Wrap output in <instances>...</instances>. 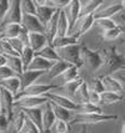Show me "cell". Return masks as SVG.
<instances>
[{"instance_id": "277c9868", "label": "cell", "mask_w": 125, "mask_h": 133, "mask_svg": "<svg viewBox=\"0 0 125 133\" xmlns=\"http://www.w3.org/2000/svg\"><path fill=\"white\" fill-rule=\"evenodd\" d=\"M55 50L59 56V60L65 61L72 66H76L78 69H80L83 66L81 58H80V42L76 45L60 47V49H55Z\"/></svg>"}, {"instance_id": "f907efd6", "label": "cell", "mask_w": 125, "mask_h": 133, "mask_svg": "<svg viewBox=\"0 0 125 133\" xmlns=\"http://www.w3.org/2000/svg\"><path fill=\"white\" fill-rule=\"evenodd\" d=\"M9 126H10V122L6 119V117L0 113V133H4L9 129Z\"/></svg>"}, {"instance_id": "cb8c5ba5", "label": "cell", "mask_w": 125, "mask_h": 133, "mask_svg": "<svg viewBox=\"0 0 125 133\" xmlns=\"http://www.w3.org/2000/svg\"><path fill=\"white\" fill-rule=\"evenodd\" d=\"M70 66H72V65H69L68 62H65V61H61V60L55 61V62L53 64V66L45 72V75L48 76V78H50V80L58 78V77H59L64 71H66Z\"/></svg>"}, {"instance_id": "3957f363", "label": "cell", "mask_w": 125, "mask_h": 133, "mask_svg": "<svg viewBox=\"0 0 125 133\" xmlns=\"http://www.w3.org/2000/svg\"><path fill=\"white\" fill-rule=\"evenodd\" d=\"M80 58H81L83 66H86L93 72L99 71L103 64L100 52L89 49L84 42H80Z\"/></svg>"}, {"instance_id": "ab89813d", "label": "cell", "mask_w": 125, "mask_h": 133, "mask_svg": "<svg viewBox=\"0 0 125 133\" xmlns=\"http://www.w3.org/2000/svg\"><path fill=\"white\" fill-rule=\"evenodd\" d=\"M94 24H96L100 28L101 31H106V30H110L115 26H118L113 19H96Z\"/></svg>"}, {"instance_id": "9f6ffc18", "label": "cell", "mask_w": 125, "mask_h": 133, "mask_svg": "<svg viewBox=\"0 0 125 133\" xmlns=\"http://www.w3.org/2000/svg\"><path fill=\"white\" fill-rule=\"evenodd\" d=\"M79 133H88V131H86V128H85V126H84L83 129H81V131H80Z\"/></svg>"}, {"instance_id": "7402d4cb", "label": "cell", "mask_w": 125, "mask_h": 133, "mask_svg": "<svg viewBox=\"0 0 125 133\" xmlns=\"http://www.w3.org/2000/svg\"><path fill=\"white\" fill-rule=\"evenodd\" d=\"M58 11L55 8H53L51 5H45V6H40V8H36V17L39 19V21L41 23V25L45 28V25L48 24V21L51 19L55 12Z\"/></svg>"}, {"instance_id": "816d5d0a", "label": "cell", "mask_w": 125, "mask_h": 133, "mask_svg": "<svg viewBox=\"0 0 125 133\" xmlns=\"http://www.w3.org/2000/svg\"><path fill=\"white\" fill-rule=\"evenodd\" d=\"M34 4H35L36 8H40V6H45V5H48L46 0H34Z\"/></svg>"}, {"instance_id": "ba28073f", "label": "cell", "mask_w": 125, "mask_h": 133, "mask_svg": "<svg viewBox=\"0 0 125 133\" xmlns=\"http://www.w3.org/2000/svg\"><path fill=\"white\" fill-rule=\"evenodd\" d=\"M49 102V98L44 96H31V97H21V98L15 99L14 107L18 108H38L43 107L44 104Z\"/></svg>"}, {"instance_id": "f546056e", "label": "cell", "mask_w": 125, "mask_h": 133, "mask_svg": "<svg viewBox=\"0 0 125 133\" xmlns=\"http://www.w3.org/2000/svg\"><path fill=\"white\" fill-rule=\"evenodd\" d=\"M69 35V21L64 10H59L58 15V31L56 36H66Z\"/></svg>"}, {"instance_id": "6f0895ef", "label": "cell", "mask_w": 125, "mask_h": 133, "mask_svg": "<svg viewBox=\"0 0 125 133\" xmlns=\"http://www.w3.org/2000/svg\"><path fill=\"white\" fill-rule=\"evenodd\" d=\"M121 133H125V122H124V124H123V127H121Z\"/></svg>"}, {"instance_id": "e7e4bbea", "label": "cell", "mask_w": 125, "mask_h": 133, "mask_svg": "<svg viewBox=\"0 0 125 133\" xmlns=\"http://www.w3.org/2000/svg\"><path fill=\"white\" fill-rule=\"evenodd\" d=\"M21 133H29V132H26V131H25V129H23V132Z\"/></svg>"}, {"instance_id": "ffe728a7", "label": "cell", "mask_w": 125, "mask_h": 133, "mask_svg": "<svg viewBox=\"0 0 125 133\" xmlns=\"http://www.w3.org/2000/svg\"><path fill=\"white\" fill-rule=\"evenodd\" d=\"M11 127L14 133H21L23 129L25 128V123H26V116L24 115V112L18 108V107H14V116L11 119Z\"/></svg>"}, {"instance_id": "8d00e7d4", "label": "cell", "mask_w": 125, "mask_h": 133, "mask_svg": "<svg viewBox=\"0 0 125 133\" xmlns=\"http://www.w3.org/2000/svg\"><path fill=\"white\" fill-rule=\"evenodd\" d=\"M0 54H3L5 56H19V54L10 45L9 40L3 36H0Z\"/></svg>"}, {"instance_id": "60d3db41", "label": "cell", "mask_w": 125, "mask_h": 133, "mask_svg": "<svg viewBox=\"0 0 125 133\" xmlns=\"http://www.w3.org/2000/svg\"><path fill=\"white\" fill-rule=\"evenodd\" d=\"M21 10H23V14L35 15L36 6L34 4V0H21Z\"/></svg>"}, {"instance_id": "bcb514c9", "label": "cell", "mask_w": 125, "mask_h": 133, "mask_svg": "<svg viewBox=\"0 0 125 133\" xmlns=\"http://www.w3.org/2000/svg\"><path fill=\"white\" fill-rule=\"evenodd\" d=\"M54 128H55L56 133H66L68 132V122L56 119L55 124H54Z\"/></svg>"}, {"instance_id": "d6a6232c", "label": "cell", "mask_w": 125, "mask_h": 133, "mask_svg": "<svg viewBox=\"0 0 125 133\" xmlns=\"http://www.w3.org/2000/svg\"><path fill=\"white\" fill-rule=\"evenodd\" d=\"M79 77H80V76H79V69H78L76 66H70V67L66 70V71H64L58 78L63 80L60 85H64V83H66V82L75 81V80H78Z\"/></svg>"}, {"instance_id": "f35d334b", "label": "cell", "mask_w": 125, "mask_h": 133, "mask_svg": "<svg viewBox=\"0 0 125 133\" xmlns=\"http://www.w3.org/2000/svg\"><path fill=\"white\" fill-rule=\"evenodd\" d=\"M76 113H101V108L96 104L86 102V103L79 104V110Z\"/></svg>"}, {"instance_id": "4316f807", "label": "cell", "mask_w": 125, "mask_h": 133, "mask_svg": "<svg viewBox=\"0 0 125 133\" xmlns=\"http://www.w3.org/2000/svg\"><path fill=\"white\" fill-rule=\"evenodd\" d=\"M80 41L78 37L72 36V35H66V36H56L53 40V42L50 44L54 49H60V47L70 46V45H76Z\"/></svg>"}, {"instance_id": "6da1fadb", "label": "cell", "mask_w": 125, "mask_h": 133, "mask_svg": "<svg viewBox=\"0 0 125 133\" xmlns=\"http://www.w3.org/2000/svg\"><path fill=\"white\" fill-rule=\"evenodd\" d=\"M100 52L103 64L99 71H103V76H113V74L125 70V57L118 52V49L115 46H110L103 49ZM100 76V77H103Z\"/></svg>"}, {"instance_id": "6125c7cd", "label": "cell", "mask_w": 125, "mask_h": 133, "mask_svg": "<svg viewBox=\"0 0 125 133\" xmlns=\"http://www.w3.org/2000/svg\"><path fill=\"white\" fill-rule=\"evenodd\" d=\"M79 1H80V4H84V3H85L86 0H79Z\"/></svg>"}, {"instance_id": "db71d44e", "label": "cell", "mask_w": 125, "mask_h": 133, "mask_svg": "<svg viewBox=\"0 0 125 133\" xmlns=\"http://www.w3.org/2000/svg\"><path fill=\"white\" fill-rule=\"evenodd\" d=\"M118 80L120 81V83H121V86H123V88H124V92H125V76L124 75H119L118 77H116Z\"/></svg>"}, {"instance_id": "91938a15", "label": "cell", "mask_w": 125, "mask_h": 133, "mask_svg": "<svg viewBox=\"0 0 125 133\" xmlns=\"http://www.w3.org/2000/svg\"><path fill=\"white\" fill-rule=\"evenodd\" d=\"M103 1H114V3L116 1V3H119V0H103Z\"/></svg>"}, {"instance_id": "c3c4849f", "label": "cell", "mask_w": 125, "mask_h": 133, "mask_svg": "<svg viewBox=\"0 0 125 133\" xmlns=\"http://www.w3.org/2000/svg\"><path fill=\"white\" fill-rule=\"evenodd\" d=\"M11 76H15V74H14L8 66L0 67V81H3V80H5V78H9V77H11Z\"/></svg>"}, {"instance_id": "9a60e30c", "label": "cell", "mask_w": 125, "mask_h": 133, "mask_svg": "<svg viewBox=\"0 0 125 133\" xmlns=\"http://www.w3.org/2000/svg\"><path fill=\"white\" fill-rule=\"evenodd\" d=\"M45 75L44 71H31V70H26L23 72V75L20 76V91H23L24 88L31 86L33 83H36V81ZM19 91V92H20Z\"/></svg>"}, {"instance_id": "2e32d148", "label": "cell", "mask_w": 125, "mask_h": 133, "mask_svg": "<svg viewBox=\"0 0 125 133\" xmlns=\"http://www.w3.org/2000/svg\"><path fill=\"white\" fill-rule=\"evenodd\" d=\"M123 10L120 3H111L106 6L100 8L98 11L94 14V19H111L114 15H116L119 11Z\"/></svg>"}, {"instance_id": "b9f144b4", "label": "cell", "mask_w": 125, "mask_h": 133, "mask_svg": "<svg viewBox=\"0 0 125 133\" xmlns=\"http://www.w3.org/2000/svg\"><path fill=\"white\" fill-rule=\"evenodd\" d=\"M88 87H89V90H93V91H96L98 93H103L105 91V88H104V85H103V81H101V77H95V78H93L90 83H88Z\"/></svg>"}, {"instance_id": "f6af8a7d", "label": "cell", "mask_w": 125, "mask_h": 133, "mask_svg": "<svg viewBox=\"0 0 125 133\" xmlns=\"http://www.w3.org/2000/svg\"><path fill=\"white\" fill-rule=\"evenodd\" d=\"M18 39L25 46H29V31L25 29V28H20V31H19V35H18Z\"/></svg>"}, {"instance_id": "ee69618b", "label": "cell", "mask_w": 125, "mask_h": 133, "mask_svg": "<svg viewBox=\"0 0 125 133\" xmlns=\"http://www.w3.org/2000/svg\"><path fill=\"white\" fill-rule=\"evenodd\" d=\"M8 40H9V42H10V45L13 46V49L18 52L19 56H20V54H21V51H23V49L25 47V45L20 40H19L18 37H14V39H8Z\"/></svg>"}, {"instance_id": "44dd1931", "label": "cell", "mask_w": 125, "mask_h": 133, "mask_svg": "<svg viewBox=\"0 0 125 133\" xmlns=\"http://www.w3.org/2000/svg\"><path fill=\"white\" fill-rule=\"evenodd\" d=\"M0 87L6 90V91H9L15 97L20 91V77L15 75L9 77V78H5V80L0 81Z\"/></svg>"}, {"instance_id": "83f0119b", "label": "cell", "mask_w": 125, "mask_h": 133, "mask_svg": "<svg viewBox=\"0 0 125 133\" xmlns=\"http://www.w3.org/2000/svg\"><path fill=\"white\" fill-rule=\"evenodd\" d=\"M6 66L19 77L24 72V67H23L20 56H6Z\"/></svg>"}, {"instance_id": "03108f58", "label": "cell", "mask_w": 125, "mask_h": 133, "mask_svg": "<svg viewBox=\"0 0 125 133\" xmlns=\"http://www.w3.org/2000/svg\"><path fill=\"white\" fill-rule=\"evenodd\" d=\"M0 113H1V108H0Z\"/></svg>"}, {"instance_id": "11a10c76", "label": "cell", "mask_w": 125, "mask_h": 133, "mask_svg": "<svg viewBox=\"0 0 125 133\" xmlns=\"http://www.w3.org/2000/svg\"><path fill=\"white\" fill-rule=\"evenodd\" d=\"M119 3H120V5H121V8L125 9V0H119Z\"/></svg>"}, {"instance_id": "7c38bea8", "label": "cell", "mask_w": 125, "mask_h": 133, "mask_svg": "<svg viewBox=\"0 0 125 133\" xmlns=\"http://www.w3.org/2000/svg\"><path fill=\"white\" fill-rule=\"evenodd\" d=\"M80 8H81V4L79 0H73L69 5L64 9L65 11V15L68 17V21H69V34L72 29L74 28V25L76 23V20L80 16Z\"/></svg>"}, {"instance_id": "8992f818", "label": "cell", "mask_w": 125, "mask_h": 133, "mask_svg": "<svg viewBox=\"0 0 125 133\" xmlns=\"http://www.w3.org/2000/svg\"><path fill=\"white\" fill-rule=\"evenodd\" d=\"M14 103H15V97L9 91L0 87V108L1 113L6 117L9 122H11L14 116Z\"/></svg>"}, {"instance_id": "4dcf8cb0", "label": "cell", "mask_w": 125, "mask_h": 133, "mask_svg": "<svg viewBox=\"0 0 125 133\" xmlns=\"http://www.w3.org/2000/svg\"><path fill=\"white\" fill-rule=\"evenodd\" d=\"M123 99H124V96H123V95H119V93L109 92V91H104L103 93H100V103L105 104V106L121 102Z\"/></svg>"}, {"instance_id": "1f68e13d", "label": "cell", "mask_w": 125, "mask_h": 133, "mask_svg": "<svg viewBox=\"0 0 125 133\" xmlns=\"http://www.w3.org/2000/svg\"><path fill=\"white\" fill-rule=\"evenodd\" d=\"M35 56H40V57L46 58V60L53 61V62L59 61V56H58V54H56V50H55L51 45H46L45 47H43L41 50L36 51Z\"/></svg>"}, {"instance_id": "e0dca14e", "label": "cell", "mask_w": 125, "mask_h": 133, "mask_svg": "<svg viewBox=\"0 0 125 133\" xmlns=\"http://www.w3.org/2000/svg\"><path fill=\"white\" fill-rule=\"evenodd\" d=\"M24 112L28 119L33 122L36 127L39 128L41 133H44L43 129V107H38V108H20Z\"/></svg>"}, {"instance_id": "681fc988", "label": "cell", "mask_w": 125, "mask_h": 133, "mask_svg": "<svg viewBox=\"0 0 125 133\" xmlns=\"http://www.w3.org/2000/svg\"><path fill=\"white\" fill-rule=\"evenodd\" d=\"M89 102L99 106L100 104V93H98L96 91H93V90H89Z\"/></svg>"}, {"instance_id": "836d02e7", "label": "cell", "mask_w": 125, "mask_h": 133, "mask_svg": "<svg viewBox=\"0 0 125 133\" xmlns=\"http://www.w3.org/2000/svg\"><path fill=\"white\" fill-rule=\"evenodd\" d=\"M1 28H3V34H1L3 37H5V39H14V37H18L21 25L20 24H5Z\"/></svg>"}, {"instance_id": "d6986e66", "label": "cell", "mask_w": 125, "mask_h": 133, "mask_svg": "<svg viewBox=\"0 0 125 133\" xmlns=\"http://www.w3.org/2000/svg\"><path fill=\"white\" fill-rule=\"evenodd\" d=\"M46 45H50V44L44 32H29V46L35 52L41 50Z\"/></svg>"}, {"instance_id": "5b68a950", "label": "cell", "mask_w": 125, "mask_h": 133, "mask_svg": "<svg viewBox=\"0 0 125 133\" xmlns=\"http://www.w3.org/2000/svg\"><path fill=\"white\" fill-rule=\"evenodd\" d=\"M58 88V85H50V83H33L31 86L24 88L23 91L15 96V99L21 97H31V96H44L49 92H53Z\"/></svg>"}, {"instance_id": "30bf717a", "label": "cell", "mask_w": 125, "mask_h": 133, "mask_svg": "<svg viewBox=\"0 0 125 133\" xmlns=\"http://www.w3.org/2000/svg\"><path fill=\"white\" fill-rule=\"evenodd\" d=\"M21 19H23L21 0H11L9 11L4 19L3 25H5V24H20L21 25Z\"/></svg>"}, {"instance_id": "603a6c76", "label": "cell", "mask_w": 125, "mask_h": 133, "mask_svg": "<svg viewBox=\"0 0 125 133\" xmlns=\"http://www.w3.org/2000/svg\"><path fill=\"white\" fill-rule=\"evenodd\" d=\"M58 15H59V10L51 16V19L48 21V24L45 25V29H44V34L46 36L49 44H51L53 40L56 37V31H58Z\"/></svg>"}, {"instance_id": "94428289", "label": "cell", "mask_w": 125, "mask_h": 133, "mask_svg": "<svg viewBox=\"0 0 125 133\" xmlns=\"http://www.w3.org/2000/svg\"><path fill=\"white\" fill-rule=\"evenodd\" d=\"M53 1H54V0H46V3H48L49 5H50V4H51V3H53Z\"/></svg>"}, {"instance_id": "4fadbf2b", "label": "cell", "mask_w": 125, "mask_h": 133, "mask_svg": "<svg viewBox=\"0 0 125 133\" xmlns=\"http://www.w3.org/2000/svg\"><path fill=\"white\" fill-rule=\"evenodd\" d=\"M56 122V117L54 115L51 102L49 101L46 104L43 106V129L44 133H49Z\"/></svg>"}, {"instance_id": "d590c367", "label": "cell", "mask_w": 125, "mask_h": 133, "mask_svg": "<svg viewBox=\"0 0 125 133\" xmlns=\"http://www.w3.org/2000/svg\"><path fill=\"white\" fill-rule=\"evenodd\" d=\"M34 57H35V51L30 46H25L24 49H23L21 54H20V58H21V62H23L24 71L28 69V66H29L30 62L34 60Z\"/></svg>"}, {"instance_id": "9c48e42d", "label": "cell", "mask_w": 125, "mask_h": 133, "mask_svg": "<svg viewBox=\"0 0 125 133\" xmlns=\"http://www.w3.org/2000/svg\"><path fill=\"white\" fill-rule=\"evenodd\" d=\"M45 96L48 97L49 101H50L51 103L56 104V106H59V107H63V108H65V110L72 111L73 113H76L78 110H79V104L75 103L73 99L68 98V97H64V96H61L59 93L49 92V93H46Z\"/></svg>"}, {"instance_id": "e575fe53", "label": "cell", "mask_w": 125, "mask_h": 133, "mask_svg": "<svg viewBox=\"0 0 125 133\" xmlns=\"http://www.w3.org/2000/svg\"><path fill=\"white\" fill-rule=\"evenodd\" d=\"M53 106V111H54V115L56 117V119H60V121H65V122H69L72 121L73 118V112L69 110H65V108H63V107H59V106H56V104L51 103Z\"/></svg>"}, {"instance_id": "680465c9", "label": "cell", "mask_w": 125, "mask_h": 133, "mask_svg": "<svg viewBox=\"0 0 125 133\" xmlns=\"http://www.w3.org/2000/svg\"><path fill=\"white\" fill-rule=\"evenodd\" d=\"M121 20H123V23H124V25H125V15H121Z\"/></svg>"}, {"instance_id": "7dc6e473", "label": "cell", "mask_w": 125, "mask_h": 133, "mask_svg": "<svg viewBox=\"0 0 125 133\" xmlns=\"http://www.w3.org/2000/svg\"><path fill=\"white\" fill-rule=\"evenodd\" d=\"M72 1L73 0H54L50 5L53 6V8H55L56 10H64Z\"/></svg>"}, {"instance_id": "7bdbcfd3", "label": "cell", "mask_w": 125, "mask_h": 133, "mask_svg": "<svg viewBox=\"0 0 125 133\" xmlns=\"http://www.w3.org/2000/svg\"><path fill=\"white\" fill-rule=\"evenodd\" d=\"M10 3H11V0H0V26H3L4 19L10 8Z\"/></svg>"}, {"instance_id": "ac0fdd59", "label": "cell", "mask_w": 125, "mask_h": 133, "mask_svg": "<svg viewBox=\"0 0 125 133\" xmlns=\"http://www.w3.org/2000/svg\"><path fill=\"white\" fill-rule=\"evenodd\" d=\"M101 81H103V85H104L105 91L119 93V95H123V96H124V88H123L120 81L116 77H114V76H103V77H101Z\"/></svg>"}, {"instance_id": "be15d7a7", "label": "cell", "mask_w": 125, "mask_h": 133, "mask_svg": "<svg viewBox=\"0 0 125 133\" xmlns=\"http://www.w3.org/2000/svg\"><path fill=\"white\" fill-rule=\"evenodd\" d=\"M1 34H3V28L0 26V36H1Z\"/></svg>"}, {"instance_id": "7a4b0ae2", "label": "cell", "mask_w": 125, "mask_h": 133, "mask_svg": "<svg viewBox=\"0 0 125 133\" xmlns=\"http://www.w3.org/2000/svg\"><path fill=\"white\" fill-rule=\"evenodd\" d=\"M118 119L116 115H104L101 113H75L73 116L72 121L69 122L70 126L74 124H83V126H88V124H98V123H103V122H110Z\"/></svg>"}, {"instance_id": "74e56055", "label": "cell", "mask_w": 125, "mask_h": 133, "mask_svg": "<svg viewBox=\"0 0 125 133\" xmlns=\"http://www.w3.org/2000/svg\"><path fill=\"white\" fill-rule=\"evenodd\" d=\"M121 32H123V29L118 25V26H115V28H113V29L106 30V31H103V39H104L105 41H114V40H116L120 35H121Z\"/></svg>"}, {"instance_id": "8fae6325", "label": "cell", "mask_w": 125, "mask_h": 133, "mask_svg": "<svg viewBox=\"0 0 125 133\" xmlns=\"http://www.w3.org/2000/svg\"><path fill=\"white\" fill-rule=\"evenodd\" d=\"M83 82H84V80L81 78V77H79V78L75 80V81L66 82V83H64V85L58 86V88H56V90H54L53 92L59 93V95L64 96V97H68V98L73 99L74 98V96H75L76 90L79 88V86H80Z\"/></svg>"}, {"instance_id": "f1b7e54d", "label": "cell", "mask_w": 125, "mask_h": 133, "mask_svg": "<svg viewBox=\"0 0 125 133\" xmlns=\"http://www.w3.org/2000/svg\"><path fill=\"white\" fill-rule=\"evenodd\" d=\"M73 101L78 104L89 102V87H88V82L84 81L83 83L79 86V88H78L76 92H75V96H74Z\"/></svg>"}, {"instance_id": "484cf974", "label": "cell", "mask_w": 125, "mask_h": 133, "mask_svg": "<svg viewBox=\"0 0 125 133\" xmlns=\"http://www.w3.org/2000/svg\"><path fill=\"white\" fill-rule=\"evenodd\" d=\"M53 61H49L46 58H43L40 56H35L34 60L30 62V65L28 66V69L26 70H31V71H44V72H46L51 66H53ZM25 70V71H26Z\"/></svg>"}, {"instance_id": "d4e9b609", "label": "cell", "mask_w": 125, "mask_h": 133, "mask_svg": "<svg viewBox=\"0 0 125 133\" xmlns=\"http://www.w3.org/2000/svg\"><path fill=\"white\" fill-rule=\"evenodd\" d=\"M104 4L103 0H86L84 4H81L80 8V16H85V15H94L99 9Z\"/></svg>"}, {"instance_id": "5bb4252c", "label": "cell", "mask_w": 125, "mask_h": 133, "mask_svg": "<svg viewBox=\"0 0 125 133\" xmlns=\"http://www.w3.org/2000/svg\"><path fill=\"white\" fill-rule=\"evenodd\" d=\"M21 26L25 28L29 32H44V26L39 21L36 15H30V14H23L21 19Z\"/></svg>"}, {"instance_id": "52a82bcc", "label": "cell", "mask_w": 125, "mask_h": 133, "mask_svg": "<svg viewBox=\"0 0 125 133\" xmlns=\"http://www.w3.org/2000/svg\"><path fill=\"white\" fill-rule=\"evenodd\" d=\"M95 23V19H94V15H85V16H79V19L76 20V23L74 25V28L72 29L70 34L72 36H75V37H80L83 36L84 34H86Z\"/></svg>"}, {"instance_id": "f5cc1de1", "label": "cell", "mask_w": 125, "mask_h": 133, "mask_svg": "<svg viewBox=\"0 0 125 133\" xmlns=\"http://www.w3.org/2000/svg\"><path fill=\"white\" fill-rule=\"evenodd\" d=\"M3 66H6V56L0 54V67H3Z\"/></svg>"}]
</instances>
